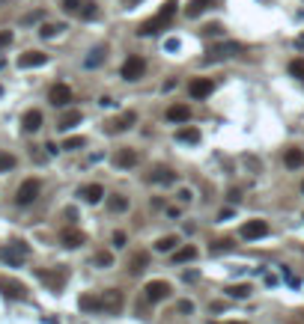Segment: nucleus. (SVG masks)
I'll list each match as a JSON object with an SVG mask.
<instances>
[{
	"instance_id": "47",
	"label": "nucleus",
	"mask_w": 304,
	"mask_h": 324,
	"mask_svg": "<svg viewBox=\"0 0 304 324\" xmlns=\"http://www.w3.org/2000/svg\"><path fill=\"white\" fill-rule=\"evenodd\" d=\"M301 188H304V185H301Z\"/></svg>"
},
{
	"instance_id": "37",
	"label": "nucleus",
	"mask_w": 304,
	"mask_h": 324,
	"mask_svg": "<svg viewBox=\"0 0 304 324\" xmlns=\"http://www.w3.org/2000/svg\"><path fill=\"white\" fill-rule=\"evenodd\" d=\"M289 71H292L295 77H304V60H292V63H289Z\"/></svg>"
},
{
	"instance_id": "35",
	"label": "nucleus",
	"mask_w": 304,
	"mask_h": 324,
	"mask_svg": "<svg viewBox=\"0 0 304 324\" xmlns=\"http://www.w3.org/2000/svg\"><path fill=\"white\" fill-rule=\"evenodd\" d=\"M81 146H87L84 137H69L66 143H63V149H69V152H75V149H81Z\"/></svg>"
},
{
	"instance_id": "44",
	"label": "nucleus",
	"mask_w": 304,
	"mask_h": 324,
	"mask_svg": "<svg viewBox=\"0 0 304 324\" xmlns=\"http://www.w3.org/2000/svg\"><path fill=\"white\" fill-rule=\"evenodd\" d=\"M289 324H304V312H298V315H295V318H292Z\"/></svg>"
},
{
	"instance_id": "8",
	"label": "nucleus",
	"mask_w": 304,
	"mask_h": 324,
	"mask_svg": "<svg viewBox=\"0 0 304 324\" xmlns=\"http://www.w3.org/2000/svg\"><path fill=\"white\" fill-rule=\"evenodd\" d=\"M241 51V45L238 42H221V45H215V48H209V57L206 60H224V57H233Z\"/></svg>"
},
{
	"instance_id": "31",
	"label": "nucleus",
	"mask_w": 304,
	"mask_h": 324,
	"mask_svg": "<svg viewBox=\"0 0 304 324\" xmlns=\"http://www.w3.org/2000/svg\"><path fill=\"white\" fill-rule=\"evenodd\" d=\"M15 155H9V152H0V173H9V170H15Z\"/></svg>"
},
{
	"instance_id": "4",
	"label": "nucleus",
	"mask_w": 304,
	"mask_h": 324,
	"mask_svg": "<svg viewBox=\"0 0 304 324\" xmlns=\"http://www.w3.org/2000/svg\"><path fill=\"white\" fill-rule=\"evenodd\" d=\"M99 303H101V312H110V315H116L123 306H126V297L119 289H107V292L99 294Z\"/></svg>"
},
{
	"instance_id": "17",
	"label": "nucleus",
	"mask_w": 304,
	"mask_h": 324,
	"mask_svg": "<svg viewBox=\"0 0 304 324\" xmlns=\"http://www.w3.org/2000/svg\"><path fill=\"white\" fill-rule=\"evenodd\" d=\"M60 241H63V247H81L87 238H84V232H78V229H63Z\"/></svg>"
},
{
	"instance_id": "43",
	"label": "nucleus",
	"mask_w": 304,
	"mask_h": 324,
	"mask_svg": "<svg viewBox=\"0 0 304 324\" xmlns=\"http://www.w3.org/2000/svg\"><path fill=\"white\" fill-rule=\"evenodd\" d=\"M224 30V27H221V24H209V27H203V33H215V36H218V33Z\"/></svg>"
},
{
	"instance_id": "18",
	"label": "nucleus",
	"mask_w": 304,
	"mask_h": 324,
	"mask_svg": "<svg viewBox=\"0 0 304 324\" xmlns=\"http://www.w3.org/2000/svg\"><path fill=\"white\" fill-rule=\"evenodd\" d=\"M179 250V238L176 235H164L155 241V253H176Z\"/></svg>"
},
{
	"instance_id": "21",
	"label": "nucleus",
	"mask_w": 304,
	"mask_h": 324,
	"mask_svg": "<svg viewBox=\"0 0 304 324\" xmlns=\"http://www.w3.org/2000/svg\"><path fill=\"white\" fill-rule=\"evenodd\" d=\"M39 277H42V283H48L54 292H57V289L63 286V280H66V274H63V271H60V274H57V271H54V274H51V271H39Z\"/></svg>"
},
{
	"instance_id": "14",
	"label": "nucleus",
	"mask_w": 304,
	"mask_h": 324,
	"mask_svg": "<svg viewBox=\"0 0 304 324\" xmlns=\"http://www.w3.org/2000/svg\"><path fill=\"white\" fill-rule=\"evenodd\" d=\"M78 196H81L84 202H93V205H96V202H101V196H104V188L93 182V185H84V188L78 191Z\"/></svg>"
},
{
	"instance_id": "13",
	"label": "nucleus",
	"mask_w": 304,
	"mask_h": 324,
	"mask_svg": "<svg viewBox=\"0 0 304 324\" xmlns=\"http://www.w3.org/2000/svg\"><path fill=\"white\" fill-rule=\"evenodd\" d=\"M45 63H48V54H42V51H27V54L18 57V68H36V65Z\"/></svg>"
},
{
	"instance_id": "22",
	"label": "nucleus",
	"mask_w": 304,
	"mask_h": 324,
	"mask_svg": "<svg viewBox=\"0 0 304 324\" xmlns=\"http://www.w3.org/2000/svg\"><path fill=\"white\" fill-rule=\"evenodd\" d=\"M78 122H81V110H69V113H63V116H60L57 128H60V131H69V128H75Z\"/></svg>"
},
{
	"instance_id": "25",
	"label": "nucleus",
	"mask_w": 304,
	"mask_h": 324,
	"mask_svg": "<svg viewBox=\"0 0 304 324\" xmlns=\"http://www.w3.org/2000/svg\"><path fill=\"white\" fill-rule=\"evenodd\" d=\"M146 265H149V253H135V256L129 259V271H132V274H140Z\"/></svg>"
},
{
	"instance_id": "9",
	"label": "nucleus",
	"mask_w": 304,
	"mask_h": 324,
	"mask_svg": "<svg viewBox=\"0 0 304 324\" xmlns=\"http://www.w3.org/2000/svg\"><path fill=\"white\" fill-rule=\"evenodd\" d=\"M137 122V116L135 113H132V110H126V113H123V116H113V119H110V122H107V134H116V131H129L132 128V125H135Z\"/></svg>"
},
{
	"instance_id": "33",
	"label": "nucleus",
	"mask_w": 304,
	"mask_h": 324,
	"mask_svg": "<svg viewBox=\"0 0 304 324\" xmlns=\"http://www.w3.org/2000/svg\"><path fill=\"white\" fill-rule=\"evenodd\" d=\"M78 18H84V21H90V18H99V9H96V3H90V0H87V6L81 9V15H78Z\"/></svg>"
},
{
	"instance_id": "16",
	"label": "nucleus",
	"mask_w": 304,
	"mask_h": 324,
	"mask_svg": "<svg viewBox=\"0 0 304 324\" xmlns=\"http://www.w3.org/2000/svg\"><path fill=\"white\" fill-rule=\"evenodd\" d=\"M167 119L170 122H188V119H191V107H188V104H170Z\"/></svg>"
},
{
	"instance_id": "28",
	"label": "nucleus",
	"mask_w": 304,
	"mask_h": 324,
	"mask_svg": "<svg viewBox=\"0 0 304 324\" xmlns=\"http://www.w3.org/2000/svg\"><path fill=\"white\" fill-rule=\"evenodd\" d=\"M191 259H197V247H179L173 253V262H191Z\"/></svg>"
},
{
	"instance_id": "6",
	"label": "nucleus",
	"mask_w": 304,
	"mask_h": 324,
	"mask_svg": "<svg viewBox=\"0 0 304 324\" xmlns=\"http://www.w3.org/2000/svg\"><path fill=\"white\" fill-rule=\"evenodd\" d=\"M0 292L6 294V297H12V300H24L27 297V286L18 283V280H12V277H0Z\"/></svg>"
},
{
	"instance_id": "20",
	"label": "nucleus",
	"mask_w": 304,
	"mask_h": 324,
	"mask_svg": "<svg viewBox=\"0 0 304 324\" xmlns=\"http://www.w3.org/2000/svg\"><path fill=\"white\" fill-rule=\"evenodd\" d=\"M212 3H215V0H188L185 12H188V18H197V15H203V12H206Z\"/></svg>"
},
{
	"instance_id": "30",
	"label": "nucleus",
	"mask_w": 304,
	"mask_h": 324,
	"mask_svg": "<svg viewBox=\"0 0 304 324\" xmlns=\"http://www.w3.org/2000/svg\"><path fill=\"white\" fill-rule=\"evenodd\" d=\"M227 294H230V297H238V300H241V297H248V294H251V286H248V283L230 286V289H227Z\"/></svg>"
},
{
	"instance_id": "26",
	"label": "nucleus",
	"mask_w": 304,
	"mask_h": 324,
	"mask_svg": "<svg viewBox=\"0 0 304 324\" xmlns=\"http://www.w3.org/2000/svg\"><path fill=\"white\" fill-rule=\"evenodd\" d=\"M176 140H179V143H197V140H200V131L191 128V125H188V128H179L176 131Z\"/></svg>"
},
{
	"instance_id": "7",
	"label": "nucleus",
	"mask_w": 304,
	"mask_h": 324,
	"mask_svg": "<svg viewBox=\"0 0 304 324\" xmlns=\"http://www.w3.org/2000/svg\"><path fill=\"white\" fill-rule=\"evenodd\" d=\"M269 232V223L266 220H245L241 229H238V235L245 238V241H254V238H263Z\"/></svg>"
},
{
	"instance_id": "42",
	"label": "nucleus",
	"mask_w": 304,
	"mask_h": 324,
	"mask_svg": "<svg viewBox=\"0 0 304 324\" xmlns=\"http://www.w3.org/2000/svg\"><path fill=\"white\" fill-rule=\"evenodd\" d=\"M191 191H179V194H176V199H179V202H191Z\"/></svg>"
},
{
	"instance_id": "41",
	"label": "nucleus",
	"mask_w": 304,
	"mask_h": 324,
	"mask_svg": "<svg viewBox=\"0 0 304 324\" xmlns=\"http://www.w3.org/2000/svg\"><path fill=\"white\" fill-rule=\"evenodd\" d=\"M39 18H42V12H30V15L21 18V24H33V21H39Z\"/></svg>"
},
{
	"instance_id": "12",
	"label": "nucleus",
	"mask_w": 304,
	"mask_h": 324,
	"mask_svg": "<svg viewBox=\"0 0 304 324\" xmlns=\"http://www.w3.org/2000/svg\"><path fill=\"white\" fill-rule=\"evenodd\" d=\"M137 161H140V155H137V149H119L116 155H113V164L116 167H123V170H132V167H137Z\"/></svg>"
},
{
	"instance_id": "19",
	"label": "nucleus",
	"mask_w": 304,
	"mask_h": 324,
	"mask_svg": "<svg viewBox=\"0 0 304 324\" xmlns=\"http://www.w3.org/2000/svg\"><path fill=\"white\" fill-rule=\"evenodd\" d=\"M21 125H24V131H30V134L39 131L42 128V113H39V110H27L24 119H21Z\"/></svg>"
},
{
	"instance_id": "3",
	"label": "nucleus",
	"mask_w": 304,
	"mask_h": 324,
	"mask_svg": "<svg viewBox=\"0 0 304 324\" xmlns=\"http://www.w3.org/2000/svg\"><path fill=\"white\" fill-rule=\"evenodd\" d=\"M39 191H42V182H39V179H24L21 188L15 191V202H18V205H30V202H36Z\"/></svg>"
},
{
	"instance_id": "1",
	"label": "nucleus",
	"mask_w": 304,
	"mask_h": 324,
	"mask_svg": "<svg viewBox=\"0 0 304 324\" xmlns=\"http://www.w3.org/2000/svg\"><path fill=\"white\" fill-rule=\"evenodd\" d=\"M176 6H179L176 0H167L155 18H149V21H143V24L137 27V33H140V36H152V33H158L161 27H164V24H170V18L176 15Z\"/></svg>"
},
{
	"instance_id": "40",
	"label": "nucleus",
	"mask_w": 304,
	"mask_h": 324,
	"mask_svg": "<svg viewBox=\"0 0 304 324\" xmlns=\"http://www.w3.org/2000/svg\"><path fill=\"white\" fill-rule=\"evenodd\" d=\"M113 247H126V232H113Z\"/></svg>"
},
{
	"instance_id": "29",
	"label": "nucleus",
	"mask_w": 304,
	"mask_h": 324,
	"mask_svg": "<svg viewBox=\"0 0 304 324\" xmlns=\"http://www.w3.org/2000/svg\"><path fill=\"white\" fill-rule=\"evenodd\" d=\"M104 51H107V48H104V45H99V48H96V51H90V57H87V68H96V65H101V60H104Z\"/></svg>"
},
{
	"instance_id": "10",
	"label": "nucleus",
	"mask_w": 304,
	"mask_h": 324,
	"mask_svg": "<svg viewBox=\"0 0 304 324\" xmlns=\"http://www.w3.org/2000/svg\"><path fill=\"white\" fill-rule=\"evenodd\" d=\"M48 101H51L54 107H66L69 101H72V90H69L66 84H54L51 93H48Z\"/></svg>"
},
{
	"instance_id": "45",
	"label": "nucleus",
	"mask_w": 304,
	"mask_h": 324,
	"mask_svg": "<svg viewBox=\"0 0 304 324\" xmlns=\"http://www.w3.org/2000/svg\"><path fill=\"white\" fill-rule=\"evenodd\" d=\"M295 45H298V48H304V36H298V42H295Z\"/></svg>"
},
{
	"instance_id": "5",
	"label": "nucleus",
	"mask_w": 304,
	"mask_h": 324,
	"mask_svg": "<svg viewBox=\"0 0 304 324\" xmlns=\"http://www.w3.org/2000/svg\"><path fill=\"white\" fill-rule=\"evenodd\" d=\"M143 71H146V60L137 57V54H132V57L123 63V80H140Z\"/></svg>"
},
{
	"instance_id": "24",
	"label": "nucleus",
	"mask_w": 304,
	"mask_h": 324,
	"mask_svg": "<svg viewBox=\"0 0 304 324\" xmlns=\"http://www.w3.org/2000/svg\"><path fill=\"white\" fill-rule=\"evenodd\" d=\"M283 161H286V167H289V170H298V167L304 164V152H301V149H286Z\"/></svg>"
},
{
	"instance_id": "38",
	"label": "nucleus",
	"mask_w": 304,
	"mask_h": 324,
	"mask_svg": "<svg viewBox=\"0 0 304 324\" xmlns=\"http://www.w3.org/2000/svg\"><path fill=\"white\" fill-rule=\"evenodd\" d=\"M12 45V30H0V48H9Z\"/></svg>"
},
{
	"instance_id": "34",
	"label": "nucleus",
	"mask_w": 304,
	"mask_h": 324,
	"mask_svg": "<svg viewBox=\"0 0 304 324\" xmlns=\"http://www.w3.org/2000/svg\"><path fill=\"white\" fill-rule=\"evenodd\" d=\"M60 30H66V27H63V24H42V36H45V39H51V36H57V33Z\"/></svg>"
},
{
	"instance_id": "23",
	"label": "nucleus",
	"mask_w": 304,
	"mask_h": 324,
	"mask_svg": "<svg viewBox=\"0 0 304 324\" xmlns=\"http://www.w3.org/2000/svg\"><path fill=\"white\" fill-rule=\"evenodd\" d=\"M78 306H81L84 312H101L99 297H93V294H81V297H78Z\"/></svg>"
},
{
	"instance_id": "15",
	"label": "nucleus",
	"mask_w": 304,
	"mask_h": 324,
	"mask_svg": "<svg viewBox=\"0 0 304 324\" xmlns=\"http://www.w3.org/2000/svg\"><path fill=\"white\" fill-rule=\"evenodd\" d=\"M149 182H152V185H173V182H176V173L167 170V167H155V170L149 173Z\"/></svg>"
},
{
	"instance_id": "11",
	"label": "nucleus",
	"mask_w": 304,
	"mask_h": 324,
	"mask_svg": "<svg viewBox=\"0 0 304 324\" xmlns=\"http://www.w3.org/2000/svg\"><path fill=\"white\" fill-rule=\"evenodd\" d=\"M212 90H215L212 77H194V80L188 84V93H191L194 98H206V96H212Z\"/></svg>"
},
{
	"instance_id": "36",
	"label": "nucleus",
	"mask_w": 304,
	"mask_h": 324,
	"mask_svg": "<svg viewBox=\"0 0 304 324\" xmlns=\"http://www.w3.org/2000/svg\"><path fill=\"white\" fill-rule=\"evenodd\" d=\"M96 265H99V268H110V265H113V256H110L107 250H101V253H96Z\"/></svg>"
},
{
	"instance_id": "27",
	"label": "nucleus",
	"mask_w": 304,
	"mask_h": 324,
	"mask_svg": "<svg viewBox=\"0 0 304 324\" xmlns=\"http://www.w3.org/2000/svg\"><path fill=\"white\" fill-rule=\"evenodd\" d=\"M107 208H110L113 214H123V211H129V199H126V196H110V199H107Z\"/></svg>"
},
{
	"instance_id": "2",
	"label": "nucleus",
	"mask_w": 304,
	"mask_h": 324,
	"mask_svg": "<svg viewBox=\"0 0 304 324\" xmlns=\"http://www.w3.org/2000/svg\"><path fill=\"white\" fill-rule=\"evenodd\" d=\"M173 294V286H170L167 280H149L146 286H143V297L149 300V303H161L164 297Z\"/></svg>"
},
{
	"instance_id": "39",
	"label": "nucleus",
	"mask_w": 304,
	"mask_h": 324,
	"mask_svg": "<svg viewBox=\"0 0 304 324\" xmlns=\"http://www.w3.org/2000/svg\"><path fill=\"white\" fill-rule=\"evenodd\" d=\"M176 309H179V312H194V303H191V300H179Z\"/></svg>"
},
{
	"instance_id": "46",
	"label": "nucleus",
	"mask_w": 304,
	"mask_h": 324,
	"mask_svg": "<svg viewBox=\"0 0 304 324\" xmlns=\"http://www.w3.org/2000/svg\"><path fill=\"white\" fill-rule=\"evenodd\" d=\"M233 324H245V321H233Z\"/></svg>"
},
{
	"instance_id": "32",
	"label": "nucleus",
	"mask_w": 304,
	"mask_h": 324,
	"mask_svg": "<svg viewBox=\"0 0 304 324\" xmlns=\"http://www.w3.org/2000/svg\"><path fill=\"white\" fill-rule=\"evenodd\" d=\"M87 6V0H63V9L72 12V15H81V9Z\"/></svg>"
}]
</instances>
